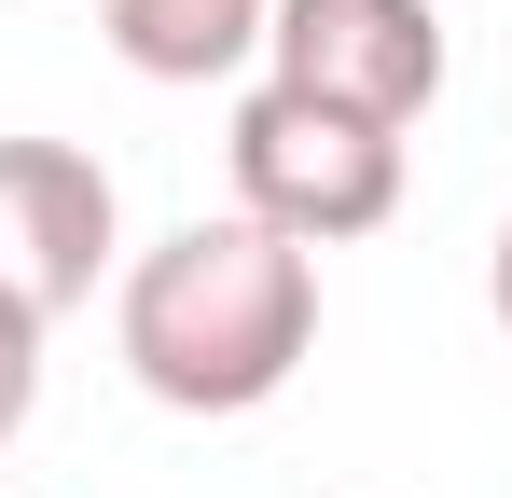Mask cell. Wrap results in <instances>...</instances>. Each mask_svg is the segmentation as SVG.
I'll use <instances>...</instances> for the list:
<instances>
[{
  "label": "cell",
  "mask_w": 512,
  "mask_h": 498,
  "mask_svg": "<svg viewBox=\"0 0 512 498\" xmlns=\"http://www.w3.org/2000/svg\"><path fill=\"white\" fill-rule=\"evenodd\" d=\"M111 346H125V374L167 415H263L305 374V346H319V249H291L250 208L180 222L167 249L125 263Z\"/></svg>",
  "instance_id": "cell-1"
},
{
  "label": "cell",
  "mask_w": 512,
  "mask_h": 498,
  "mask_svg": "<svg viewBox=\"0 0 512 498\" xmlns=\"http://www.w3.org/2000/svg\"><path fill=\"white\" fill-rule=\"evenodd\" d=\"M222 166H236V208L277 222L291 249H346V236H374L402 208V125H360L333 97H291V83L236 97Z\"/></svg>",
  "instance_id": "cell-2"
},
{
  "label": "cell",
  "mask_w": 512,
  "mask_h": 498,
  "mask_svg": "<svg viewBox=\"0 0 512 498\" xmlns=\"http://www.w3.org/2000/svg\"><path fill=\"white\" fill-rule=\"evenodd\" d=\"M111 263V166L84 139H0V291L28 319H70Z\"/></svg>",
  "instance_id": "cell-4"
},
{
  "label": "cell",
  "mask_w": 512,
  "mask_h": 498,
  "mask_svg": "<svg viewBox=\"0 0 512 498\" xmlns=\"http://www.w3.org/2000/svg\"><path fill=\"white\" fill-rule=\"evenodd\" d=\"M97 28L139 83H236L277 28V0H97Z\"/></svg>",
  "instance_id": "cell-5"
},
{
  "label": "cell",
  "mask_w": 512,
  "mask_h": 498,
  "mask_svg": "<svg viewBox=\"0 0 512 498\" xmlns=\"http://www.w3.org/2000/svg\"><path fill=\"white\" fill-rule=\"evenodd\" d=\"M42 332H56V319H28V305L0 291V443H14L28 402H42Z\"/></svg>",
  "instance_id": "cell-6"
},
{
  "label": "cell",
  "mask_w": 512,
  "mask_h": 498,
  "mask_svg": "<svg viewBox=\"0 0 512 498\" xmlns=\"http://www.w3.org/2000/svg\"><path fill=\"white\" fill-rule=\"evenodd\" d=\"M263 83L333 97L360 125H416L429 97H443V14L429 0H277Z\"/></svg>",
  "instance_id": "cell-3"
},
{
  "label": "cell",
  "mask_w": 512,
  "mask_h": 498,
  "mask_svg": "<svg viewBox=\"0 0 512 498\" xmlns=\"http://www.w3.org/2000/svg\"><path fill=\"white\" fill-rule=\"evenodd\" d=\"M485 305H499V332H512V222H499V263H485Z\"/></svg>",
  "instance_id": "cell-7"
}]
</instances>
